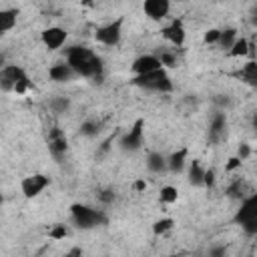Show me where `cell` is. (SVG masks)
<instances>
[{
  "label": "cell",
  "instance_id": "cell-1",
  "mask_svg": "<svg viewBox=\"0 0 257 257\" xmlns=\"http://www.w3.org/2000/svg\"><path fill=\"white\" fill-rule=\"evenodd\" d=\"M64 62L74 70L76 76H82V78L100 80L102 70H104L102 58L86 46H70L66 50V60Z\"/></svg>",
  "mask_w": 257,
  "mask_h": 257
},
{
  "label": "cell",
  "instance_id": "cell-2",
  "mask_svg": "<svg viewBox=\"0 0 257 257\" xmlns=\"http://www.w3.org/2000/svg\"><path fill=\"white\" fill-rule=\"evenodd\" d=\"M131 82L135 86L145 88V90H151V92H171L173 90V80H171V76L167 74V70L163 66L161 68H155L151 72L135 74Z\"/></svg>",
  "mask_w": 257,
  "mask_h": 257
},
{
  "label": "cell",
  "instance_id": "cell-3",
  "mask_svg": "<svg viewBox=\"0 0 257 257\" xmlns=\"http://www.w3.org/2000/svg\"><path fill=\"white\" fill-rule=\"evenodd\" d=\"M70 217L78 229H94V227H100L108 221L104 211L88 207V205H80V203H74L70 207Z\"/></svg>",
  "mask_w": 257,
  "mask_h": 257
},
{
  "label": "cell",
  "instance_id": "cell-4",
  "mask_svg": "<svg viewBox=\"0 0 257 257\" xmlns=\"http://www.w3.org/2000/svg\"><path fill=\"white\" fill-rule=\"evenodd\" d=\"M28 86H30V78L22 66H18V64L0 66V88L2 90L24 92Z\"/></svg>",
  "mask_w": 257,
  "mask_h": 257
},
{
  "label": "cell",
  "instance_id": "cell-5",
  "mask_svg": "<svg viewBox=\"0 0 257 257\" xmlns=\"http://www.w3.org/2000/svg\"><path fill=\"white\" fill-rule=\"evenodd\" d=\"M235 223L245 229V233L255 235L257 233V195H249L241 199V209L235 213Z\"/></svg>",
  "mask_w": 257,
  "mask_h": 257
},
{
  "label": "cell",
  "instance_id": "cell-6",
  "mask_svg": "<svg viewBox=\"0 0 257 257\" xmlns=\"http://www.w3.org/2000/svg\"><path fill=\"white\" fill-rule=\"evenodd\" d=\"M122 18H116L104 26H98L96 32H94V40L104 44V46H116L120 42V36H122Z\"/></svg>",
  "mask_w": 257,
  "mask_h": 257
},
{
  "label": "cell",
  "instance_id": "cell-7",
  "mask_svg": "<svg viewBox=\"0 0 257 257\" xmlns=\"http://www.w3.org/2000/svg\"><path fill=\"white\" fill-rule=\"evenodd\" d=\"M143 139H145V120L143 118H137L135 124L120 137L118 145L122 151H128V153H135L143 147Z\"/></svg>",
  "mask_w": 257,
  "mask_h": 257
},
{
  "label": "cell",
  "instance_id": "cell-8",
  "mask_svg": "<svg viewBox=\"0 0 257 257\" xmlns=\"http://www.w3.org/2000/svg\"><path fill=\"white\" fill-rule=\"evenodd\" d=\"M46 143H48V151H50V155H52L56 161H60V159L66 155V151H68V139H66L64 131L58 128V126H52V128L48 131V135H46Z\"/></svg>",
  "mask_w": 257,
  "mask_h": 257
},
{
  "label": "cell",
  "instance_id": "cell-9",
  "mask_svg": "<svg viewBox=\"0 0 257 257\" xmlns=\"http://www.w3.org/2000/svg\"><path fill=\"white\" fill-rule=\"evenodd\" d=\"M48 185H50V179H48L46 175L36 173V175H28V177L22 179L20 191H22V195H24L26 199H34V197H38Z\"/></svg>",
  "mask_w": 257,
  "mask_h": 257
},
{
  "label": "cell",
  "instance_id": "cell-10",
  "mask_svg": "<svg viewBox=\"0 0 257 257\" xmlns=\"http://www.w3.org/2000/svg\"><path fill=\"white\" fill-rule=\"evenodd\" d=\"M66 30L60 28V26H50V28H44L40 38H42V44L48 48V50H58L64 42H66Z\"/></svg>",
  "mask_w": 257,
  "mask_h": 257
},
{
  "label": "cell",
  "instance_id": "cell-11",
  "mask_svg": "<svg viewBox=\"0 0 257 257\" xmlns=\"http://www.w3.org/2000/svg\"><path fill=\"white\" fill-rule=\"evenodd\" d=\"M225 133H227V114L225 110H217L209 118V141L219 143L225 137Z\"/></svg>",
  "mask_w": 257,
  "mask_h": 257
},
{
  "label": "cell",
  "instance_id": "cell-12",
  "mask_svg": "<svg viewBox=\"0 0 257 257\" xmlns=\"http://www.w3.org/2000/svg\"><path fill=\"white\" fill-rule=\"evenodd\" d=\"M143 10L151 20H163L171 12V0H145Z\"/></svg>",
  "mask_w": 257,
  "mask_h": 257
},
{
  "label": "cell",
  "instance_id": "cell-13",
  "mask_svg": "<svg viewBox=\"0 0 257 257\" xmlns=\"http://www.w3.org/2000/svg\"><path fill=\"white\" fill-rule=\"evenodd\" d=\"M163 36H165V40L171 42L173 46H183V44H185V36H187L185 28H183V22H181V20H173L171 24H167V26L163 28Z\"/></svg>",
  "mask_w": 257,
  "mask_h": 257
},
{
  "label": "cell",
  "instance_id": "cell-14",
  "mask_svg": "<svg viewBox=\"0 0 257 257\" xmlns=\"http://www.w3.org/2000/svg\"><path fill=\"white\" fill-rule=\"evenodd\" d=\"M155 68H161V60H159V56H157V54H143V56L135 58V60H133V64H131L133 74L151 72V70H155Z\"/></svg>",
  "mask_w": 257,
  "mask_h": 257
},
{
  "label": "cell",
  "instance_id": "cell-15",
  "mask_svg": "<svg viewBox=\"0 0 257 257\" xmlns=\"http://www.w3.org/2000/svg\"><path fill=\"white\" fill-rule=\"evenodd\" d=\"M48 76L54 80V82H68L72 76H76L74 74V70L66 64V62H58V64H52L50 68H48Z\"/></svg>",
  "mask_w": 257,
  "mask_h": 257
},
{
  "label": "cell",
  "instance_id": "cell-16",
  "mask_svg": "<svg viewBox=\"0 0 257 257\" xmlns=\"http://www.w3.org/2000/svg\"><path fill=\"white\" fill-rule=\"evenodd\" d=\"M187 149L183 147V149H179V151H175V153H171L169 157H167V171H171V173H181L183 169H185V165H187Z\"/></svg>",
  "mask_w": 257,
  "mask_h": 257
},
{
  "label": "cell",
  "instance_id": "cell-17",
  "mask_svg": "<svg viewBox=\"0 0 257 257\" xmlns=\"http://www.w3.org/2000/svg\"><path fill=\"white\" fill-rule=\"evenodd\" d=\"M147 169L151 173H165L167 171V157L159 151H151L147 155Z\"/></svg>",
  "mask_w": 257,
  "mask_h": 257
},
{
  "label": "cell",
  "instance_id": "cell-18",
  "mask_svg": "<svg viewBox=\"0 0 257 257\" xmlns=\"http://www.w3.org/2000/svg\"><path fill=\"white\" fill-rule=\"evenodd\" d=\"M18 20V10L16 8H4L0 10V34H6L16 26Z\"/></svg>",
  "mask_w": 257,
  "mask_h": 257
},
{
  "label": "cell",
  "instance_id": "cell-19",
  "mask_svg": "<svg viewBox=\"0 0 257 257\" xmlns=\"http://www.w3.org/2000/svg\"><path fill=\"white\" fill-rule=\"evenodd\" d=\"M237 76H239L243 82L255 86V84H257V62H255L253 58H251L249 62H245V64L241 66V70L237 72Z\"/></svg>",
  "mask_w": 257,
  "mask_h": 257
},
{
  "label": "cell",
  "instance_id": "cell-20",
  "mask_svg": "<svg viewBox=\"0 0 257 257\" xmlns=\"http://www.w3.org/2000/svg\"><path fill=\"white\" fill-rule=\"evenodd\" d=\"M189 183L193 185V187H203V175H205V167L201 165V161L199 159H193L191 163H189Z\"/></svg>",
  "mask_w": 257,
  "mask_h": 257
},
{
  "label": "cell",
  "instance_id": "cell-21",
  "mask_svg": "<svg viewBox=\"0 0 257 257\" xmlns=\"http://www.w3.org/2000/svg\"><path fill=\"white\" fill-rule=\"evenodd\" d=\"M229 54L231 56H247V54H253V42H249L247 38H239L233 42V46L229 48Z\"/></svg>",
  "mask_w": 257,
  "mask_h": 257
},
{
  "label": "cell",
  "instance_id": "cell-22",
  "mask_svg": "<svg viewBox=\"0 0 257 257\" xmlns=\"http://www.w3.org/2000/svg\"><path fill=\"white\" fill-rule=\"evenodd\" d=\"M100 120L98 118H86V120H82V124H80V135L82 137H96L98 133H100Z\"/></svg>",
  "mask_w": 257,
  "mask_h": 257
},
{
  "label": "cell",
  "instance_id": "cell-23",
  "mask_svg": "<svg viewBox=\"0 0 257 257\" xmlns=\"http://www.w3.org/2000/svg\"><path fill=\"white\" fill-rule=\"evenodd\" d=\"M235 40H237V30H235V28H225V30H221V34H219L217 44H219L223 50H229Z\"/></svg>",
  "mask_w": 257,
  "mask_h": 257
},
{
  "label": "cell",
  "instance_id": "cell-24",
  "mask_svg": "<svg viewBox=\"0 0 257 257\" xmlns=\"http://www.w3.org/2000/svg\"><path fill=\"white\" fill-rule=\"evenodd\" d=\"M245 189H247V185H245L241 179H237L235 183H231V185H229L227 195H229L231 199H243V197H245Z\"/></svg>",
  "mask_w": 257,
  "mask_h": 257
},
{
  "label": "cell",
  "instance_id": "cell-25",
  "mask_svg": "<svg viewBox=\"0 0 257 257\" xmlns=\"http://www.w3.org/2000/svg\"><path fill=\"white\" fill-rule=\"evenodd\" d=\"M159 199H161V203H175L177 199H179V191L175 189V187H171V185H165L163 189H161V195H159Z\"/></svg>",
  "mask_w": 257,
  "mask_h": 257
},
{
  "label": "cell",
  "instance_id": "cell-26",
  "mask_svg": "<svg viewBox=\"0 0 257 257\" xmlns=\"http://www.w3.org/2000/svg\"><path fill=\"white\" fill-rule=\"evenodd\" d=\"M68 106H70V100H68V98H64V96H56V98H52V100H50V108H52L56 114L66 112V110H68Z\"/></svg>",
  "mask_w": 257,
  "mask_h": 257
},
{
  "label": "cell",
  "instance_id": "cell-27",
  "mask_svg": "<svg viewBox=\"0 0 257 257\" xmlns=\"http://www.w3.org/2000/svg\"><path fill=\"white\" fill-rule=\"evenodd\" d=\"M171 229H173V219H159V221L153 223V233L155 235H163Z\"/></svg>",
  "mask_w": 257,
  "mask_h": 257
},
{
  "label": "cell",
  "instance_id": "cell-28",
  "mask_svg": "<svg viewBox=\"0 0 257 257\" xmlns=\"http://www.w3.org/2000/svg\"><path fill=\"white\" fill-rule=\"evenodd\" d=\"M159 56V60H161V66L165 68H173V66H177V56L173 54V52H169V50H163V52H159L157 54Z\"/></svg>",
  "mask_w": 257,
  "mask_h": 257
},
{
  "label": "cell",
  "instance_id": "cell-29",
  "mask_svg": "<svg viewBox=\"0 0 257 257\" xmlns=\"http://www.w3.org/2000/svg\"><path fill=\"white\" fill-rule=\"evenodd\" d=\"M66 235H68V229H66L64 225H60V223H56V225L48 231V237H50V239H64Z\"/></svg>",
  "mask_w": 257,
  "mask_h": 257
},
{
  "label": "cell",
  "instance_id": "cell-30",
  "mask_svg": "<svg viewBox=\"0 0 257 257\" xmlns=\"http://www.w3.org/2000/svg\"><path fill=\"white\" fill-rule=\"evenodd\" d=\"M219 34H221V30H219V28H211V30H207V32H205L203 42H205V44H217Z\"/></svg>",
  "mask_w": 257,
  "mask_h": 257
},
{
  "label": "cell",
  "instance_id": "cell-31",
  "mask_svg": "<svg viewBox=\"0 0 257 257\" xmlns=\"http://www.w3.org/2000/svg\"><path fill=\"white\" fill-rule=\"evenodd\" d=\"M213 185H215V171H213V169H205V175H203V187L213 189Z\"/></svg>",
  "mask_w": 257,
  "mask_h": 257
},
{
  "label": "cell",
  "instance_id": "cell-32",
  "mask_svg": "<svg viewBox=\"0 0 257 257\" xmlns=\"http://www.w3.org/2000/svg\"><path fill=\"white\" fill-rule=\"evenodd\" d=\"M241 163H243V161H241L239 157H231V159H229V163L225 165V171H227V173H231V171H235L237 167H241Z\"/></svg>",
  "mask_w": 257,
  "mask_h": 257
},
{
  "label": "cell",
  "instance_id": "cell-33",
  "mask_svg": "<svg viewBox=\"0 0 257 257\" xmlns=\"http://www.w3.org/2000/svg\"><path fill=\"white\" fill-rule=\"evenodd\" d=\"M98 199H100L102 203H110V201L114 199V191H110V189H104V191H100V193H98Z\"/></svg>",
  "mask_w": 257,
  "mask_h": 257
},
{
  "label": "cell",
  "instance_id": "cell-34",
  "mask_svg": "<svg viewBox=\"0 0 257 257\" xmlns=\"http://www.w3.org/2000/svg\"><path fill=\"white\" fill-rule=\"evenodd\" d=\"M249 155H251V149H249V145H241V147H239V153H237V157H239L241 161H245Z\"/></svg>",
  "mask_w": 257,
  "mask_h": 257
},
{
  "label": "cell",
  "instance_id": "cell-35",
  "mask_svg": "<svg viewBox=\"0 0 257 257\" xmlns=\"http://www.w3.org/2000/svg\"><path fill=\"white\" fill-rule=\"evenodd\" d=\"M135 189H137V191H145V189H147V183H145V181H137V183H135Z\"/></svg>",
  "mask_w": 257,
  "mask_h": 257
},
{
  "label": "cell",
  "instance_id": "cell-36",
  "mask_svg": "<svg viewBox=\"0 0 257 257\" xmlns=\"http://www.w3.org/2000/svg\"><path fill=\"white\" fill-rule=\"evenodd\" d=\"M217 102L221 104V106H229V98L225 96V98H217Z\"/></svg>",
  "mask_w": 257,
  "mask_h": 257
},
{
  "label": "cell",
  "instance_id": "cell-37",
  "mask_svg": "<svg viewBox=\"0 0 257 257\" xmlns=\"http://www.w3.org/2000/svg\"><path fill=\"white\" fill-rule=\"evenodd\" d=\"M0 66H4V56L0 54Z\"/></svg>",
  "mask_w": 257,
  "mask_h": 257
},
{
  "label": "cell",
  "instance_id": "cell-38",
  "mask_svg": "<svg viewBox=\"0 0 257 257\" xmlns=\"http://www.w3.org/2000/svg\"><path fill=\"white\" fill-rule=\"evenodd\" d=\"M0 205H2V195H0Z\"/></svg>",
  "mask_w": 257,
  "mask_h": 257
}]
</instances>
